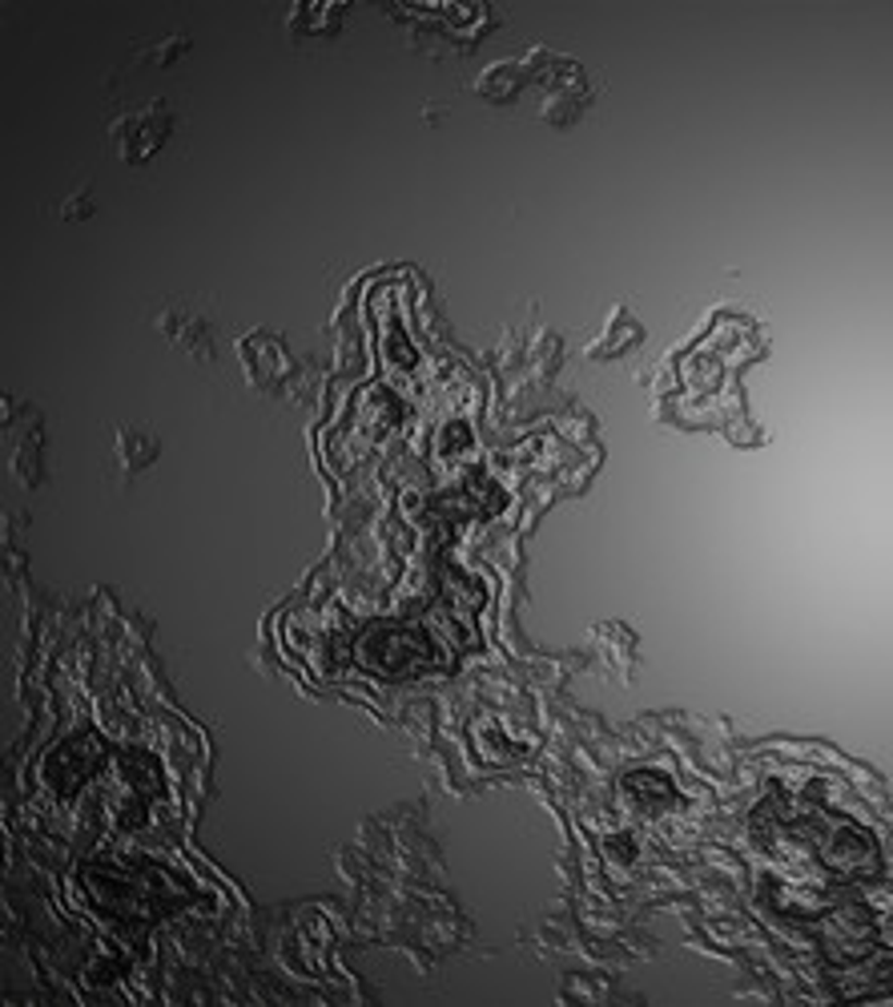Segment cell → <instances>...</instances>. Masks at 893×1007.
Masks as SVG:
<instances>
[{
  "label": "cell",
  "instance_id": "2",
  "mask_svg": "<svg viewBox=\"0 0 893 1007\" xmlns=\"http://www.w3.org/2000/svg\"><path fill=\"white\" fill-rule=\"evenodd\" d=\"M161 331L170 335V339H178V343H182L189 355H197V359L210 355V331H206V323H201L197 315L170 311V315L161 318Z\"/></svg>",
  "mask_w": 893,
  "mask_h": 1007
},
{
  "label": "cell",
  "instance_id": "1",
  "mask_svg": "<svg viewBox=\"0 0 893 1007\" xmlns=\"http://www.w3.org/2000/svg\"><path fill=\"white\" fill-rule=\"evenodd\" d=\"M170 125H173V118L161 101L158 106H145V109H137V113H125L121 121H113V146H118V154L125 161H145L161 142H166Z\"/></svg>",
  "mask_w": 893,
  "mask_h": 1007
},
{
  "label": "cell",
  "instance_id": "3",
  "mask_svg": "<svg viewBox=\"0 0 893 1007\" xmlns=\"http://www.w3.org/2000/svg\"><path fill=\"white\" fill-rule=\"evenodd\" d=\"M158 436H149V432H137V427H125L118 436V456H121V468L125 472H142V468H149L154 460H158Z\"/></svg>",
  "mask_w": 893,
  "mask_h": 1007
}]
</instances>
